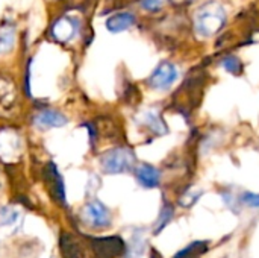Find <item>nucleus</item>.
I'll return each instance as SVG.
<instances>
[{
    "instance_id": "423d86ee",
    "label": "nucleus",
    "mask_w": 259,
    "mask_h": 258,
    "mask_svg": "<svg viewBox=\"0 0 259 258\" xmlns=\"http://www.w3.org/2000/svg\"><path fill=\"white\" fill-rule=\"evenodd\" d=\"M44 182L47 186L49 193L58 204H65V186L62 175L53 163H49L44 169Z\"/></svg>"
},
{
    "instance_id": "1a4fd4ad",
    "label": "nucleus",
    "mask_w": 259,
    "mask_h": 258,
    "mask_svg": "<svg viewBox=\"0 0 259 258\" xmlns=\"http://www.w3.org/2000/svg\"><path fill=\"white\" fill-rule=\"evenodd\" d=\"M135 176L141 187L156 189L161 184V172L149 163H141L135 167Z\"/></svg>"
},
{
    "instance_id": "f8f14e48",
    "label": "nucleus",
    "mask_w": 259,
    "mask_h": 258,
    "mask_svg": "<svg viewBox=\"0 0 259 258\" xmlns=\"http://www.w3.org/2000/svg\"><path fill=\"white\" fill-rule=\"evenodd\" d=\"M59 249L62 258H87V251L82 243L67 233H64L59 239Z\"/></svg>"
},
{
    "instance_id": "a211bd4d",
    "label": "nucleus",
    "mask_w": 259,
    "mask_h": 258,
    "mask_svg": "<svg viewBox=\"0 0 259 258\" xmlns=\"http://www.w3.org/2000/svg\"><path fill=\"white\" fill-rule=\"evenodd\" d=\"M222 67L228 71V73H232V75H241L243 73V62L238 56L235 55H228L222 59Z\"/></svg>"
},
{
    "instance_id": "20e7f679",
    "label": "nucleus",
    "mask_w": 259,
    "mask_h": 258,
    "mask_svg": "<svg viewBox=\"0 0 259 258\" xmlns=\"http://www.w3.org/2000/svg\"><path fill=\"white\" fill-rule=\"evenodd\" d=\"M90 245L97 258H118L126 254V243L117 236L93 239Z\"/></svg>"
},
{
    "instance_id": "0eeeda50",
    "label": "nucleus",
    "mask_w": 259,
    "mask_h": 258,
    "mask_svg": "<svg viewBox=\"0 0 259 258\" xmlns=\"http://www.w3.org/2000/svg\"><path fill=\"white\" fill-rule=\"evenodd\" d=\"M79 32V21L73 17H61L52 26V36L59 43L71 41Z\"/></svg>"
},
{
    "instance_id": "ddd939ff",
    "label": "nucleus",
    "mask_w": 259,
    "mask_h": 258,
    "mask_svg": "<svg viewBox=\"0 0 259 258\" xmlns=\"http://www.w3.org/2000/svg\"><path fill=\"white\" fill-rule=\"evenodd\" d=\"M134 24H135V15L131 12H118L106 20V29L111 33H120L132 27Z\"/></svg>"
},
{
    "instance_id": "9b49d317",
    "label": "nucleus",
    "mask_w": 259,
    "mask_h": 258,
    "mask_svg": "<svg viewBox=\"0 0 259 258\" xmlns=\"http://www.w3.org/2000/svg\"><path fill=\"white\" fill-rule=\"evenodd\" d=\"M67 123H68V119L56 109H44V111L38 113L33 119V125L39 129L62 128Z\"/></svg>"
},
{
    "instance_id": "aec40b11",
    "label": "nucleus",
    "mask_w": 259,
    "mask_h": 258,
    "mask_svg": "<svg viewBox=\"0 0 259 258\" xmlns=\"http://www.w3.org/2000/svg\"><path fill=\"white\" fill-rule=\"evenodd\" d=\"M144 254V240L141 236L132 237L131 245H126V258H141Z\"/></svg>"
},
{
    "instance_id": "39448f33",
    "label": "nucleus",
    "mask_w": 259,
    "mask_h": 258,
    "mask_svg": "<svg viewBox=\"0 0 259 258\" xmlns=\"http://www.w3.org/2000/svg\"><path fill=\"white\" fill-rule=\"evenodd\" d=\"M83 217L88 222V225H91L96 230L108 228L112 224V217H111L109 208L103 202H100L99 199H93V201H90L85 205Z\"/></svg>"
},
{
    "instance_id": "412c9836",
    "label": "nucleus",
    "mask_w": 259,
    "mask_h": 258,
    "mask_svg": "<svg viewBox=\"0 0 259 258\" xmlns=\"http://www.w3.org/2000/svg\"><path fill=\"white\" fill-rule=\"evenodd\" d=\"M240 201H241L246 207H249V208H253V210L259 208V193L244 192V193L240 196Z\"/></svg>"
},
{
    "instance_id": "dca6fc26",
    "label": "nucleus",
    "mask_w": 259,
    "mask_h": 258,
    "mask_svg": "<svg viewBox=\"0 0 259 258\" xmlns=\"http://www.w3.org/2000/svg\"><path fill=\"white\" fill-rule=\"evenodd\" d=\"M208 251L206 242H193L179 252H176L173 258H202V255Z\"/></svg>"
},
{
    "instance_id": "9d476101",
    "label": "nucleus",
    "mask_w": 259,
    "mask_h": 258,
    "mask_svg": "<svg viewBox=\"0 0 259 258\" xmlns=\"http://www.w3.org/2000/svg\"><path fill=\"white\" fill-rule=\"evenodd\" d=\"M23 216L18 210L12 207L0 208V231L6 234H15L23 227Z\"/></svg>"
},
{
    "instance_id": "4be33fe9",
    "label": "nucleus",
    "mask_w": 259,
    "mask_h": 258,
    "mask_svg": "<svg viewBox=\"0 0 259 258\" xmlns=\"http://www.w3.org/2000/svg\"><path fill=\"white\" fill-rule=\"evenodd\" d=\"M141 6L146 11L156 12L161 9V0H141Z\"/></svg>"
},
{
    "instance_id": "f257e3e1",
    "label": "nucleus",
    "mask_w": 259,
    "mask_h": 258,
    "mask_svg": "<svg viewBox=\"0 0 259 258\" xmlns=\"http://www.w3.org/2000/svg\"><path fill=\"white\" fill-rule=\"evenodd\" d=\"M226 18V11L219 2H206L194 14V29L200 36L209 38L223 29Z\"/></svg>"
},
{
    "instance_id": "f03ea898",
    "label": "nucleus",
    "mask_w": 259,
    "mask_h": 258,
    "mask_svg": "<svg viewBox=\"0 0 259 258\" xmlns=\"http://www.w3.org/2000/svg\"><path fill=\"white\" fill-rule=\"evenodd\" d=\"M135 154L129 148H114L100 157V167L108 175H120L132 170Z\"/></svg>"
},
{
    "instance_id": "6e6552de",
    "label": "nucleus",
    "mask_w": 259,
    "mask_h": 258,
    "mask_svg": "<svg viewBox=\"0 0 259 258\" xmlns=\"http://www.w3.org/2000/svg\"><path fill=\"white\" fill-rule=\"evenodd\" d=\"M21 152V143L18 134L9 129H3L0 132V155L5 158V161L15 160Z\"/></svg>"
},
{
    "instance_id": "6ab92c4d",
    "label": "nucleus",
    "mask_w": 259,
    "mask_h": 258,
    "mask_svg": "<svg viewBox=\"0 0 259 258\" xmlns=\"http://www.w3.org/2000/svg\"><path fill=\"white\" fill-rule=\"evenodd\" d=\"M15 43V33L11 27H3L0 30V55L8 53Z\"/></svg>"
},
{
    "instance_id": "4468645a",
    "label": "nucleus",
    "mask_w": 259,
    "mask_h": 258,
    "mask_svg": "<svg viewBox=\"0 0 259 258\" xmlns=\"http://www.w3.org/2000/svg\"><path fill=\"white\" fill-rule=\"evenodd\" d=\"M140 123L144 125L149 131H152V132L156 134V135H164V134H167V131H168V129H167V125H165V122L162 120V117L159 116V113L152 111V109H149V111H146V113L141 114Z\"/></svg>"
},
{
    "instance_id": "f3484780",
    "label": "nucleus",
    "mask_w": 259,
    "mask_h": 258,
    "mask_svg": "<svg viewBox=\"0 0 259 258\" xmlns=\"http://www.w3.org/2000/svg\"><path fill=\"white\" fill-rule=\"evenodd\" d=\"M15 99L14 85L0 78V109H8Z\"/></svg>"
},
{
    "instance_id": "2eb2a0df",
    "label": "nucleus",
    "mask_w": 259,
    "mask_h": 258,
    "mask_svg": "<svg viewBox=\"0 0 259 258\" xmlns=\"http://www.w3.org/2000/svg\"><path fill=\"white\" fill-rule=\"evenodd\" d=\"M173 217H175V208H173V205L170 202H164V205H162V208L159 211V216H158V219L155 222L153 234L158 236L173 220Z\"/></svg>"
},
{
    "instance_id": "7ed1b4c3",
    "label": "nucleus",
    "mask_w": 259,
    "mask_h": 258,
    "mask_svg": "<svg viewBox=\"0 0 259 258\" xmlns=\"http://www.w3.org/2000/svg\"><path fill=\"white\" fill-rule=\"evenodd\" d=\"M179 78V70L173 62L162 61L156 65V68L152 71V75L147 79V84L150 88L158 91H165L173 87V84Z\"/></svg>"
}]
</instances>
